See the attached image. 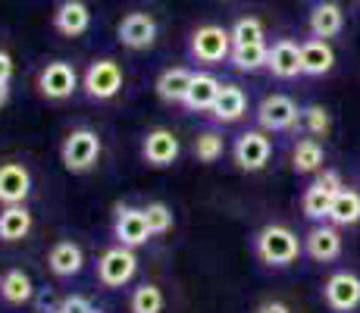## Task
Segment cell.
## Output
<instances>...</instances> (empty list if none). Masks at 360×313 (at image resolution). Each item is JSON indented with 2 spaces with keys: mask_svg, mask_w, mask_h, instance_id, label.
<instances>
[{
  "mask_svg": "<svg viewBox=\"0 0 360 313\" xmlns=\"http://www.w3.org/2000/svg\"><path fill=\"white\" fill-rule=\"evenodd\" d=\"M32 232V213L25 204H13L0 210V241H22Z\"/></svg>",
  "mask_w": 360,
  "mask_h": 313,
  "instance_id": "obj_23",
  "label": "cell"
},
{
  "mask_svg": "<svg viewBox=\"0 0 360 313\" xmlns=\"http://www.w3.org/2000/svg\"><path fill=\"white\" fill-rule=\"evenodd\" d=\"M138 273V257L131 248H107L98 260V279L107 285V288H122V285L131 282V276Z\"/></svg>",
  "mask_w": 360,
  "mask_h": 313,
  "instance_id": "obj_4",
  "label": "cell"
},
{
  "mask_svg": "<svg viewBox=\"0 0 360 313\" xmlns=\"http://www.w3.org/2000/svg\"><path fill=\"white\" fill-rule=\"evenodd\" d=\"M57 313H63V310H57Z\"/></svg>",
  "mask_w": 360,
  "mask_h": 313,
  "instance_id": "obj_40",
  "label": "cell"
},
{
  "mask_svg": "<svg viewBox=\"0 0 360 313\" xmlns=\"http://www.w3.org/2000/svg\"><path fill=\"white\" fill-rule=\"evenodd\" d=\"M179 151H182V144H179V138L172 135L169 129H154L144 135V144H141V154H144V163L157 166V170H163V166H172L179 160Z\"/></svg>",
  "mask_w": 360,
  "mask_h": 313,
  "instance_id": "obj_12",
  "label": "cell"
},
{
  "mask_svg": "<svg viewBox=\"0 0 360 313\" xmlns=\"http://www.w3.org/2000/svg\"><path fill=\"white\" fill-rule=\"evenodd\" d=\"M342 176L335 170H323L316 176V182L304 191L301 198V210L307 219H329V207H332V198L342 191Z\"/></svg>",
  "mask_w": 360,
  "mask_h": 313,
  "instance_id": "obj_5",
  "label": "cell"
},
{
  "mask_svg": "<svg viewBox=\"0 0 360 313\" xmlns=\"http://www.w3.org/2000/svg\"><path fill=\"white\" fill-rule=\"evenodd\" d=\"M323 163H326V151H323V144L316 141V138H304V141L295 144V151H292V170L295 172H301V176L320 172Z\"/></svg>",
  "mask_w": 360,
  "mask_h": 313,
  "instance_id": "obj_26",
  "label": "cell"
},
{
  "mask_svg": "<svg viewBox=\"0 0 360 313\" xmlns=\"http://www.w3.org/2000/svg\"><path fill=\"white\" fill-rule=\"evenodd\" d=\"M223 151H226V141L217 132H200L195 138V157L200 163H217V160L223 157Z\"/></svg>",
  "mask_w": 360,
  "mask_h": 313,
  "instance_id": "obj_30",
  "label": "cell"
},
{
  "mask_svg": "<svg viewBox=\"0 0 360 313\" xmlns=\"http://www.w3.org/2000/svg\"><path fill=\"white\" fill-rule=\"evenodd\" d=\"M88 25H91V13H88V6L82 0H63L57 6V13H53V29L60 34H66V38L85 34Z\"/></svg>",
  "mask_w": 360,
  "mask_h": 313,
  "instance_id": "obj_17",
  "label": "cell"
},
{
  "mask_svg": "<svg viewBox=\"0 0 360 313\" xmlns=\"http://www.w3.org/2000/svg\"><path fill=\"white\" fill-rule=\"evenodd\" d=\"M144 219H148L150 235H166L172 229V210L163 200H150V204L144 207Z\"/></svg>",
  "mask_w": 360,
  "mask_h": 313,
  "instance_id": "obj_31",
  "label": "cell"
},
{
  "mask_svg": "<svg viewBox=\"0 0 360 313\" xmlns=\"http://www.w3.org/2000/svg\"><path fill=\"white\" fill-rule=\"evenodd\" d=\"M47 267H51V273L60 276V279H72V276H79L82 267H85V250L75 245V241H57V245L51 248V254H47Z\"/></svg>",
  "mask_w": 360,
  "mask_h": 313,
  "instance_id": "obj_16",
  "label": "cell"
},
{
  "mask_svg": "<svg viewBox=\"0 0 360 313\" xmlns=\"http://www.w3.org/2000/svg\"><path fill=\"white\" fill-rule=\"evenodd\" d=\"M191 57L198 63H223L229 60L232 53V34L223 29V25H200V29L191 34V44H188Z\"/></svg>",
  "mask_w": 360,
  "mask_h": 313,
  "instance_id": "obj_6",
  "label": "cell"
},
{
  "mask_svg": "<svg viewBox=\"0 0 360 313\" xmlns=\"http://www.w3.org/2000/svg\"><path fill=\"white\" fill-rule=\"evenodd\" d=\"M32 194V172L22 163H4L0 166V204H25Z\"/></svg>",
  "mask_w": 360,
  "mask_h": 313,
  "instance_id": "obj_13",
  "label": "cell"
},
{
  "mask_svg": "<svg viewBox=\"0 0 360 313\" xmlns=\"http://www.w3.org/2000/svg\"><path fill=\"white\" fill-rule=\"evenodd\" d=\"M75 88H79V75H75L72 63H66V60L47 63L38 72V91L47 101H66V97H72Z\"/></svg>",
  "mask_w": 360,
  "mask_h": 313,
  "instance_id": "obj_8",
  "label": "cell"
},
{
  "mask_svg": "<svg viewBox=\"0 0 360 313\" xmlns=\"http://www.w3.org/2000/svg\"><path fill=\"white\" fill-rule=\"evenodd\" d=\"M34 285H32V276L25 273V269H10V273H4V279H0V298H4L6 304H13V307H22V304L34 301Z\"/></svg>",
  "mask_w": 360,
  "mask_h": 313,
  "instance_id": "obj_22",
  "label": "cell"
},
{
  "mask_svg": "<svg viewBox=\"0 0 360 313\" xmlns=\"http://www.w3.org/2000/svg\"><path fill=\"white\" fill-rule=\"evenodd\" d=\"M91 313H103V310H98V307H94V310H91Z\"/></svg>",
  "mask_w": 360,
  "mask_h": 313,
  "instance_id": "obj_39",
  "label": "cell"
},
{
  "mask_svg": "<svg viewBox=\"0 0 360 313\" xmlns=\"http://www.w3.org/2000/svg\"><path fill=\"white\" fill-rule=\"evenodd\" d=\"M120 41L131 51H148L157 41V23L148 13H129L120 23Z\"/></svg>",
  "mask_w": 360,
  "mask_h": 313,
  "instance_id": "obj_14",
  "label": "cell"
},
{
  "mask_svg": "<svg viewBox=\"0 0 360 313\" xmlns=\"http://www.w3.org/2000/svg\"><path fill=\"white\" fill-rule=\"evenodd\" d=\"M232 157H235V163H238V170L260 172L263 166L269 163V157H273V141H269L263 132H245V135L235 138Z\"/></svg>",
  "mask_w": 360,
  "mask_h": 313,
  "instance_id": "obj_9",
  "label": "cell"
},
{
  "mask_svg": "<svg viewBox=\"0 0 360 313\" xmlns=\"http://www.w3.org/2000/svg\"><path fill=\"white\" fill-rule=\"evenodd\" d=\"M266 69L276 75V79H295V75H304L301 44H295V41H288V38H279L273 47H269Z\"/></svg>",
  "mask_w": 360,
  "mask_h": 313,
  "instance_id": "obj_15",
  "label": "cell"
},
{
  "mask_svg": "<svg viewBox=\"0 0 360 313\" xmlns=\"http://www.w3.org/2000/svg\"><path fill=\"white\" fill-rule=\"evenodd\" d=\"M335 66V51L329 41L323 38H310L301 44V69L304 75H326Z\"/></svg>",
  "mask_w": 360,
  "mask_h": 313,
  "instance_id": "obj_19",
  "label": "cell"
},
{
  "mask_svg": "<svg viewBox=\"0 0 360 313\" xmlns=\"http://www.w3.org/2000/svg\"><path fill=\"white\" fill-rule=\"evenodd\" d=\"M60 160L69 172H88L98 166L101 160V138L91 129H72L66 135L63 148H60Z\"/></svg>",
  "mask_w": 360,
  "mask_h": 313,
  "instance_id": "obj_2",
  "label": "cell"
},
{
  "mask_svg": "<svg viewBox=\"0 0 360 313\" xmlns=\"http://www.w3.org/2000/svg\"><path fill=\"white\" fill-rule=\"evenodd\" d=\"M34 301H38V310L41 313H57L60 307H57V298H53V291L51 288H38V291H34Z\"/></svg>",
  "mask_w": 360,
  "mask_h": 313,
  "instance_id": "obj_35",
  "label": "cell"
},
{
  "mask_svg": "<svg viewBox=\"0 0 360 313\" xmlns=\"http://www.w3.org/2000/svg\"><path fill=\"white\" fill-rule=\"evenodd\" d=\"M122 82H126L122 66L116 60L103 57V60H94L91 66L85 69L82 85H85V94L91 97V101H110V97H116L122 91Z\"/></svg>",
  "mask_w": 360,
  "mask_h": 313,
  "instance_id": "obj_3",
  "label": "cell"
},
{
  "mask_svg": "<svg viewBox=\"0 0 360 313\" xmlns=\"http://www.w3.org/2000/svg\"><path fill=\"white\" fill-rule=\"evenodd\" d=\"M257 313H292V310H288L282 301H266V304H260L257 307Z\"/></svg>",
  "mask_w": 360,
  "mask_h": 313,
  "instance_id": "obj_37",
  "label": "cell"
},
{
  "mask_svg": "<svg viewBox=\"0 0 360 313\" xmlns=\"http://www.w3.org/2000/svg\"><path fill=\"white\" fill-rule=\"evenodd\" d=\"M60 310H63V313H91L94 304L88 301L85 295H69V298L60 301Z\"/></svg>",
  "mask_w": 360,
  "mask_h": 313,
  "instance_id": "obj_34",
  "label": "cell"
},
{
  "mask_svg": "<svg viewBox=\"0 0 360 313\" xmlns=\"http://www.w3.org/2000/svg\"><path fill=\"white\" fill-rule=\"evenodd\" d=\"M113 235L122 248H131V250L148 245L150 229H148V219H144V210H138V207H120L116 210V222H113Z\"/></svg>",
  "mask_w": 360,
  "mask_h": 313,
  "instance_id": "obj_10",
  "label": "cell"
},
{
  "mask_svg": "<svg viewBox=\"0 0 360 313\" xmlns=\"http://www.w3.org/2000/svg\"><path fill=\"white\" fill-rule=\"evenodd\" d=\"M191 82H195V72H188V69H182V66L166 69V72H160V79H157V94L166 103H185Z\"/></svg>",
  "mask_w": 360,
  "mask_h": 313,
  "instance_id": "obj_25",
  "label": "cell"
},
{
  "mask_svg": "<svg viewBox=\"0 0 360 313\" xmlns=\"http://www.w3.org/2000/svg\"><path fill=\"white\" fill-rule=\"evenodd\" d=\"M254 250L266 267H288L301 257V238L288 226H263L254 238Z\"/></svg>",
  "mask_w": 360,
  "mask_h": 313,
  "instance_id": "obj_1",
  "label": "cell"
},
{
  "mask_svg": "<svg viewBox=\"0 0 360 313\" xmlns=\"http://www.w3.org/2000/svg\"><path fill=\"white\" fill-rule=\"evenodd\" d=\"M304 250L314 257L316 263H329L342 254V235L335 226H314L304 238Z\"/></svg>",
  "mask_w": 360,
  "mask_h": 313,
  "instance_id": "obj_18",
  "label": "cell"
},
{
  "mask_svg": "<svg viewBox=\"0 0 360 313\" xmlns=\"http://www.w3.org/2000/svg\"><path fill=\"white\" fill-rule=\"evenodd\" d=\"M10 79H13V60L10 53L0 51V85H10Z\"/></svg>",
  "mask_w": 360,
  "mask_h": 313,
  "instance_id": "obj_36",
  "label": "cell"
},
{
  "mask_svg": "<svg viewBox=\"0 0 360 313\" xmlns=\"http://www.w3.org/2000/svg\"><path fill=\"white\" fill-rule=\"evenodd\" d=\"M257 122L263 132H288L301 122V110L288 94H269L257 107Z\"/></svg>",
  "mask_w": 360,
  "mask_h": 313,
  "instance_id": "obj_7",
  "label": "cell"
},
{
  "mask_svg": "<svg viewBox=\"0 0 360 313\" xmlns=\"http://www.w3.org/2000/svg\"><path fill=\"white\" fill-rule=\"evenodd\" d=\"M232 47L235 44H260L263 41V25H260V19H254V16H245V19H238V23L232 25Z\"/></svg>",
  "mask_w": 360,
  "mask_h": 313,
  "instance_id": "obj_32",
  "label": "cell"
},
{
  "mask_svg": "<svg viewBox=\"0 0 360 313\" xmlns=\"http://www.w3.org/2000/svg\"><path fill=\"white\" fill-rule=\"evenodd\" d=\"M329 219H332V226H354V222H360V191L342 188V191L332 198Z\"/></svg>",
  "mask_w": 360,
  "mask_h": 313,
  "instance_id": "obj_27",
  "label": "cell"
},
{
  "mask_svg": "<svg viewBox=\"0 0 360 313\" xmlns=\"http://www.w3.org/2000/svg\"><path fill=\"white\" fill-rule=\"evenodd\" d=\"M10 101V85H0V107Z\"/></svg>",
  "mask_w": 360,
  "mask_h": 313,
  "instance_id": "obj_38",
  "label": "cell"
},
{
  "mask_svg": "<svg viewBox=\"0 0 360 313\" xmlns=\"http://www.w3.org/2000/svg\"><path fill=\"white\" fill-rule=\"evenodd\" d=\"M213 120L217 122H238L241 116L248 113V94L241 91L238 85H223L219 88V97H217V103H213Z\"/></svg>",
  "mask_w": 360,
  "mask_h": 313,
  "instance_id": "obj_20",
  "label": "cell"
},
{
  "mask_svg": "<svg viewBox=\"0 0 360 313\" xmlns=\"http://www.w3.org/2000/svg\"><path fill=\"white\" fill-rule=\"evenodd\" d=\"M301 125H304V132H310V135H326L332 129V116H329L326 107L314 103V107L301 110Z\"/></svg>",
  "mask_w": 360,
  "mask_h": 313,
  "instance_id": "obj_33",
  "label": "cell"
},
{
  "mask_svg": "<svg viewBox=\"0 0 360 313\" xmlns=\"http://www.w3.org/2000/svg\"><path fill=\"white\" fill-rule=\"evenodd\" d=\"M163 304H166L163 291L157 288V285H150V282L138 285V288L131 291V298H129V310L131 313H163Z\"/></svg>",
  "mask_w": 360,
  "mask_h": 313,
  "instance_id": "obj_29",
  "label": "cell"
},
{
  "mask_svg": "<svg viewBox=\"0 0 360 313\" xmlns=\"http://www.w3.org/2000/svg\"><path fill=\"white\" fill-rule=\"evenodd\" d=\"M219 79L210 72H195V82H191L188 94H185V107L191 110V113H200V110H213V103H217L219 97Z\"/></svg>",
  "mask_w": 360,
  "mask_h": 313,
  "instance_id": "obj_21",
  "label": "cell"
},
{
  "mask_svg": "<svg viewBox=\"0 0 360 313\" xmlns=\"http://www.w3.org/2000/svg\"><path fill=\"white\" fill-rule=\"evenodd\" d=\"M323 295H326V304L335 313H351L360 307V279L354 273H345L342 269V273L329 276Z\"/></svg>",
  "mask_w": 360,
  "mask_h": 313,
  "instance_id": "obj_11",
  "label": "cell"
},
{
  "mask_svg": "<svg viewBox=\"0 0 360 313\" xmlns=\"http://www.w3.org/2000/svg\"><path fill=\"white\" fill-rule=\"evenodd\" d=\"M342 25H345V13L338 4H320L310 13V34L314 38H323V41L335 38L342 32Z\"/></svg>",
  "mask_w": 360,
  "mask_h": 313,
  "instance_id": "obj_24",
  "label": "cell"
},
{
  "mask_svg": "<svg viewBox=\"0 0 360 313\" xmlns=\"http://www.w3.org/2000/svg\"><path fill=\"white\" fill-rule=\"evenodd\" d=\"M266 57H269V47L263 44H235L232 53H229V63L238 72H257V69L266 66Z\"/></svg>",
  "mask_w": 360,
  "mask_h": 313,
  "instance_id": "obj_28",
  "label": "cell"
}]
</instances>
